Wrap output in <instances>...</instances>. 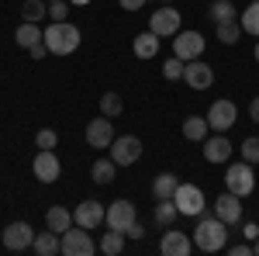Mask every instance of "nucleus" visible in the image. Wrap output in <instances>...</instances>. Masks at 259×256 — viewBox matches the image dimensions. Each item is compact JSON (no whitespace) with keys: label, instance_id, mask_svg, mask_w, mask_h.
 <instances>
[{"label":"nucleus","instance_id":"nucleus-1","mask_svg":"<svg viewBox=\"0 0 259 256\" xmlns=\"http://www.w3.org/2000/svg\"><path fill=\"white\" fill-rule=\"evenodd\" d=\"M194 246L200 253H218L228 246V225L218 215H200L197 229H194Z\"/></svg>","mask_w":259,"mask_h":256},{"label":"nucleus","instance_id":"nucleus-2","mask_svg":"<svg viewBox=\"0 0 259 256\" xmlns=\"http://www.w3.org/2000/svg\"><path fill=\"white\" fill-rule=\"evenodd\" d=\"M80 28L76 24H69V21H52L49 28H45V45H49V52L52 56H69V52H76L80 49Z\"/></svg>","mask_w":259,"mask_h":256},{"label":"nucleus","instance_id":"nucleus-3","mask_svg":"<svg viewBox=\"0 0 259 256\" xmlns=\"http://www.w3.org/2000/svg\"><path fill=\"white\" fill-rule=\"evenodd\" d=\"M59 246L66 256H94L97 249V242L90 239V229H83V225H69L59 236Z\"/></svg>","mask_w":259,"mask_h":256},{"label":"nucleus","instance_id":"nucleus-4","mask_svg":"<svg viewBox=\"0 0 259 256\" xmlns=\"http://www.w3.org/2000/svg\"><path fill=\"white\" fill-rule=\"evenodd\" d=\"M225 184H228V191L239 197H249L256 191V177H252V163H232L228 166V173H225Z\"/></svg>","mask_w":259,"mask_h":256},{"label":"nucleus","instance_id":"nucleus-5","mask_svg":"<svg viewBox=\"0 0 259 256\" xmlns=\"http://www.w3.org/2000/svg\"><path fill=\"white\" fill-rule=\"evenodd\" d=\"M173 201H177L180 215H187V218H200L204 215V191H200L197 184H180L177 194H173Z\"/></svg>","mask_w":259,"mask_h":256},{"label":"nucleus","instance_id":"nucleus-6","mask_svg":"<svg viewBox=\"0 0 259 256\" xmlns=\"http://www.w3.org/2000/svg\"><path fill=\"white\" fill-rule=\"evenodd\" d=\"M173 56L183 59V62L200 59V56H204V35H200V31H183V28H180L177 35H173Z\"/></svg>","mask_w":259,"mask_h":256},{"label":"nucleus","instance_id":"nucleus-7","mask_svg":"<svg viewBox=\"0 0 259 256\" xmlns=\"http://www.w3.org/2000/svg\"><path fill=\"white\" fill-rule=\"evenodd\" d=\"M149 31H156L159 39H173L180 31V11L173 4H162L159 11H152V18H149Z\"/></svg>","mask_w":259,"mask_h":256},{"label":"nucleus","instance_id":"nucleus-8","mask_svg":"<svg viewBox=\"0 0 259 256\" xmlns=\"http://www.w3.org/2000/svg\"><path fill=\"white\" fill-rule=\"evenodd\" d=\"M139 222V211H135V204L128 201V197H118L111 208H107V229H118V232H128L132 225Z\"/></svg>","mask_w":259,"mask_h":256},{"label":"nucleus","instance_id":"nucleus-9","mask_svg":"<svg viewBox=\"0 0 259 256\" xmlns=\"http://www.w3.org/2000/svg\"><path fill=\"white\" fill-rule=\"evenodd\" d=\"M139 156H142V138L139 135H114V142H111V159L118 166H132V163H139Z\"/></svg>","mask_w":259,"mask_h":256},{"label":"nucleus","instance_id":"nucleus-10","mask_svg":"<svg viewBox=\"0 0 259 256\" xmlns=\"http://www.w3.org/2000/svg\"><path fill=\"white\" fill-rule=\"evenodd\" d=\"M31 173H35L41 184H56L59 173H62L59 156H56L52 149H38V156H35V163H31Z\"/></svg>","mask_w":259,"mask_h":256},{"label":"nucleus","instance_id":"nucleus-11","mask_svg":"<svg viewBox=\"0 0 259 256\" xmlns=\"http://www.w3.org/2000/svg\"><path fill=\"white\" fill-rule=\"evenodd\" d=\"M239 121V107L232 100H214L211 111H207V125L214 132H232V125Z\"/></svg>","mask_w":259,"mask_h":256},{"label":"nucleus","instance_id":"nucleus-12","mask_svg":"<svg viewBox=\"0 0 259 256\" xmlns=\"http://www.w3.org/2000/svg\"><path fill=\"white\" fill-rule=\"evenodd\" d=\"M111 142H114V125L107 115H100L87 125V145L90 149H111Z\"/></svg>","mask_w":259,"mask_h":256},{"label":"nucleus","instance_id":"nucleus-13","mask_svg":"<svg viewBox=\"0 0 259 256\" xmlns=\"http://www.w3.org/2000/svg\"><path fill=\"white\" fill-rule=\"evenodd\" d=\"M31 242H35V229H31L28 222H11V225L4 229V246L14 249V253L31 249Z\"/></svg>","mask_w":259,"mask_h":256},{"label":"nucleus","instance_id":"nucleus-14","mask_svg":"<svg viewBox=\"0 0 259 256\" xmlns=\"http://www.w3.org/2000/svg\"><path fill=\"white\" fill-rule=\"evenodd\" d=\"M73 218H76V225H83V229H100L104 222H107V208L100 204V201H80V208L73 211Z\"/></svg>","mask_w":259,"mask_h":256},{"label":"nucleus","instance_id":"nucleus-15","mask_svg":"<svg viewBox=\"0 0 259 256\" xmlns=\"http://www.w3.org/2000/svg\"><path fill=\"white\" fill-rule=\"evenodd\" d=\"M183 80H187V87H194V90H207V87L214 83V69L204 59H190L183 66Z\"/></svg>","mask_w":259,"mask_h":256},{"label":"nucleus","instance_id":"nucleus-16","mask_svg":"<svg viewBox=\"0 0 259 256\" xmlns=\"http://www.w3.org/2000/svg\"><path fill=\"white\" fill-rule=\"evenodd\" d=\"M214 215L232 229V225H239L242 222V197L239 194H232V191H225V194L214 201Z\"/></svg>","mask_w":259,"mask_h":256},{"label":"nucleus","instance_id":"nucleus-17","mask_svg":"<svg viewBox=\"0 0 259 256\" xmlns=\"http://www.w3.org/2000/svg\"><path fill=\"white\" fill-rule=\"evenodd\" d=\"M194 249V239L187 236V232H177V229H169L159 242V253L162 256H187Z\"/></svg>","mask_w":259,"mask_h":256},{"label":"nucleus","instance_id":"nucleus-18","mask_svg":"<svg viewBox=\"0 0 259 256\" xmlns=\"http://www.w3.org/2000/svg\"><path fill=\"white\" fill-rule=\"evenodd\" d=\"M204 159H207V163H228V159H232V142L225 138V132L204 138Z\"/></svg>","mask_w":259,"mask_h":256},{"label":"nucleus","instance_id":"nucleus-19","mask_svg":"<svg viewBox=\"0 0 259 256\" xmlns=\"http://www.w3.org/2000/svg\"><path fill=\"white\" fill-rule=\"evenodd\" d=\"M45 225L52 229V232H66L69 225H76V218H73V211H66V204H52L49 211H45Z\"/></svg>","mask_w":259,"mask_h":256},{"label":"nucleus","instance_id":"nucleus-20","mask_svg":"<svg viewBox=\"0 0 259 256\" xmlns=\"http://www.w3.org/2000/svg\"><path fill=\"white\" fill-rule=\"evenodd\" d=\"M31 249L38 256H56V253H62V246H59V232H38L35 236V242H31Z\"/></svg>","mask_w":259,"mask_h":256},{"label":"nucleus","instance_id":"nucleus-21","mask_svg":"<svg viewBox=\"0 0 259 256\" xmlns=\"http://www.w3.org/2000/svg\"><path fill=\"white\" fill-rule=\"evenodd\" d=\"M45 39V31H41V24H35V21H24L18 31H14V42H18L21 49H31L35 42Z\"/></svg>","mask_w":259,"mask_h":256},{"label":"nucleus","instance_id":"nucleus-22","mask_svg":"<svg viewBox=\"0 0 259 256\" xmlns=\"http://www.w3.org/2000/svg\"><path fill=\"white\" fill-rule=\"evenodd\" d=\"M124 232H118V229H107V232H104V239H100L97 242V249L104 256H118V253H124Z\"/></svg>","mask_w":259,"mask_h":256},{"label":"nucleus","instance_id":"nucleus-23","mask_svg":"<svg viewBox=\"0 0 259 256\" xmlns=\"http://www.w3.org/2000/svg\"><path fill=\"white\" fill-rule=\"evenodd\" d=\"M156 52H159V35H156V31L135 35V56H139V59H152Z\"/></svg>","mask_w":259,"mask_h":256},{"label":"nucleus","instance_id":"nucleus-24","mask_svg":"<svg viewBox=\"0 0 259 256\" xmlns=\"http://www.w3.org/2000/svg\"><path fill=\"white\" fill-rule=\"evenodd\" d=\"M177 187H180L177 173H159V177L152 180V197H156V201H166V197L177 194Z\"/></svg>","mask_w":259,"mask_h":256},{"label":"nucleus","instance_id":"nucleus-25","mask_svg":"<svg viewBox=\"0 0 259 256\" xmlns=\"http://www.w3.org/2000/svg\"><path fill=\"white\" fill-rule=\"evenodd\" d=\"M207 118H200V115H190V118L183 121V138H190V142H204L207 138Z\"/></svg>","mask_w":259,"mask_h":256},{"label":"nucleus","instance_id":"nucleus-26","mask_svg":"<svg viewBox=\"0 0 259 256\" xmlns=\"http://www.w3.org/2000/svg\"><path fill=\"white\" fill-rule=\"evenodd\" d=\"M114 173H118V163L107 156V159H97L94 166H90V177L97 180V184H111L114 180Z\"/></svg>","mask_w":259,"mask_h":256},{"label":"nucleus","instance_id":"nucleus-27","mask_svg":"<svg viewBox=\"0 0 259 256\" xmlns=\"http://www.w3.org/2000/svg\"><path fill=\"white\" fill-rule=\"evenodd\" d=\"M177 215H180V208H177V201H173V197H166V201L156 204V225H162V229H169Z\"/></svg>","mask_w":259,"mask_h":256},{"label":"nucleus","instance_id":"nucleus-28","mask_svg":"<svg viewBox=\"0 0 259 256\" xmlns=\"http://www.w3.org/2000/svg\"><path fill=\"white\" fill-rule=\"evenodd\" d=\"M207 14H211V21H214V24H225V21H235V4H232V0H214Z\"/></svg>","mask_w":259,"mask_h":256},{"label":"nucleus","instance_id":"nucleus-29","mask_svg":"<svg viewBox=\"0 0 259 256\" xmlns=\"http://www.w3.org/2000/svg\"><path fill=\"white\" fill-rule=\"evenodd\" d=\"M239 24H242V31H249V35H256V39H259V0H252V4L242 11Z\"/></svg>","mask_w":259,"mask_h":256},{"label":"nucleus","instance_id":"nucleus-30","mask_svg":"<svg viewBox=\"0 0 259 256\" xmlns=\"http://www.w3.org/2000/svg\"><path fill=\"white\" fill-rule=\"evenodd\" d=\"M121 111H124V100H121V94L107 90V94L100 97V115H107V118H118Z\"/></svg>","mask_w":259,"mask_h":256},{"label":"nucleus","instance_id":"nucleus-31","mask_svg":"<svg viewBox=\"0 0 259 256\" xmlns=\"http://www.w3.org/2000/svg\"><path fill=\"white\" fill-rule=\"evenodd\" d=\"M21 14H24V21L41 24V18H49V0H28V4L21 7Z\"/></svg>","mask_w":259,"mask_h":256},{"label":"nucleus","instance_id":"nucleus-32","mask_svg":"<svg viewBox=\"0 0 259 256\" xmlns=\"http://www.w3.org/2000/svg\"><path fill=\"white\" fill-rule=\"evenodd\" d=\"M214 31H218V39L225 42V45H235V42L242 39V24H239V21H225V24H214Z\"/></svg>","mask_w":259,"mask_h":256},{"label":"nucleus","instance_id":"nucleus-33","mask_svg":"<svg viewBox=\"0 0 259 256\" xmlns=\"http://www.w3.org/2000/svg\"><path fill=\"white\" fill-rule=\"evenodd\" d=\"M183 66H187V62L177 59V56L166 59V62H162V80H183Z\"/></svg>","mask_w":259,"mask_h":256},{"label":"nucleus","instance_id":"nucleus-34","mask_svg":"<svg viewBox=\"0 0 259 256\" xmlns=\"http://www.w3.org/2000/svg\"><path fill=\"white\" fill-rule=\"evenodd\" d=\"M56 142H59V135L52 128H38V135H35V145L38 149H56Z\"/></svg>","mask_w":259,"mask_h":256},{"label":"nucleus","instance_id":"nucleus-35","mask_svg":"<svg viewBox=\"0 0 259 256\" xmlns=\"http://www.w3.org/2000/svg\"><path fill=\"white\" fill-rule=\"evenodd\" d=\"M242 159H245V163H259V138L256 135L242 142Z\"/></svg>","mask_w":259,"mask_h":256},{"label":"nucleus","instance_id":"nucleus-36","mask_svg":"<svg viewBox=\"0 0 259 256\" xmlns=\"http://www.w3.org/2000/svg\"><path fill=\"white\" fill-rule=\"evenodd\" d=\"M66 14H69V4L66 0H52L49 4V18L52 21H66Z\"/></svg>","mask_w":259,"mask_h":256},{"label":"nucleus","instance_id":"nucleus-37","mask_svg":"<svg viewBox=\"0 0 259 256\" xmlns=\"http://www.w3.org/2000/svg\"><path fill=\"white\" fill-rule=\"evenodd\" d=\"M28 52H31V59H45V56H52V52H49V45H45V39L35 42V45H31Z\"/></svg>","mask_w":259,"mask_h":256},{"label":"nucleus","instance_id":"nucleus-38","mask_svg":"<svg viewBox=\"0 0 259 256\" xmlns=\"http://www.w3.org/2000/svg\"><path fill=\"white\" fill-rule=\"evenodd\" d=\"M118 4H121V11H142L149 0H118Z\"/></svg>","mask_w":259,"mask_h":256},{"label":"nucleus","instance_id":"nucleus-39","mask_svg":"<svg viewBox=\"0 0 259 256\" xmlns=\"http://www.w3.org/2000/svg\"><path fill=\"white\" fill-rule=\"evenodd\" d=\"M124 236H128V239H145V225H139V222H135V225H132Z\"/></svg>","mask_w":259,"mask_h":256},{"label":"nucleus","instance_id":"nucleus-40","mask_svg":"<svg viewBox=\"0 0 259 256\" xmlns=\"http://www.w3.org/2000/svg\"><path fill=\"white\" fill-rule=\"evenodd\" d=\"M252 253V242H239V246H232V256H249Z\"/></svg>","mask_w":259,"mask_h":256},{"label":"nucleus","instance_id":"nucleus-41","mask_svg":"<svg viewBox=\"0 0 259 256\" xmlns=\"http://www.w3.org/2000/svg\"><path fill=\"white\" fill-rule=\"evenodd\" d=\"M249 118H252V121L259 125V97H252V100H249Z\"/></svg>","mask_w":259,"mask_h":256},{"label":"nucleus","instance_id":"nucleus-42","mask_svg":"<svg viewBox=\"0 0 259 256\" xmlns=\"http://www.w3.org/2000/svg\"><path fill=\"white\" fill-rule=\"evenodd\" d=\"M242 236H245L249 242H252V239L259 236V225H245V229H242Z\"/></svg>","mask_w":259,"mask_h":256},{"label":"nucleus","instance_id":"nucleus-43","mask_svg":"<svg viewBox=\"0 0 259 256\" xmlns=\"http://www.w3.org/2000/svg\"><path fill=\"white\" fill-rule=\"evenodd\" d=\"M252 253H256V256H259V236H256V239H252Z\"/></svg>","mask_w":259,"mask_h":256},{"label":"nucleus","instance_id":"nucleus-44","mask_svg":"<svg viewBox=\"0 0 259 256\" xmlns=\"http://www.w3.org/2000/svg\"><path fill=\"white\" fill-rule=\"evenodd\" d=\"M256 62H259V42H256Z\"/></svg>","mask_w":259,"mask_h":256},{"label":"nucleus","instance_id":"nucleus-45","mask_svg":"<svg viewBox=\"0 0 259 256\" xmlns=\"http://www.w3.org/2000/svg\"><path fill=\"white\" fill-rule=\"evenodd\" d=\"M159 4H173V0H159Z\"/></svg>","mask_w":259,"mask_h":256},{"label":"nucleus","instance_id":"nucleus-46","mask_svg":"<svg viewBox=\"0 0 259 256\" xmlns=\"http://www.w3.org/2000/svg\"><path fill=\"white\" fill-rule=\"evenodd\" d=\"M76 4H87V0H76Z\"/></svg>","mask_w":259,"mask_h":256},{"label":"nucleus","instance_id":"nucleus-47","mask_svg":"<svg viewBox=\"0 0 259 256\" xmlns=\"http://www.w3.org/2000/svg\"><path fill=\"white\" fill-rule=\"evenodd\" d=\"M249 4H252V0H249Z\"/></svg>","mask_w":259,"mask_h":256},{"label":"nucleus","instance_id":"nucleus-48","mask_svg":"<svg viewBox=\"0 0 259 256\" xmlns=\"http://www.w3.org/2000/svg\"><path fill=\"white\" fill-rule=\"evenodd\" d=\"M49 4H52V0H49Z\"/></svg>","mask_w":259,"mask_h":256}]
</instances>
